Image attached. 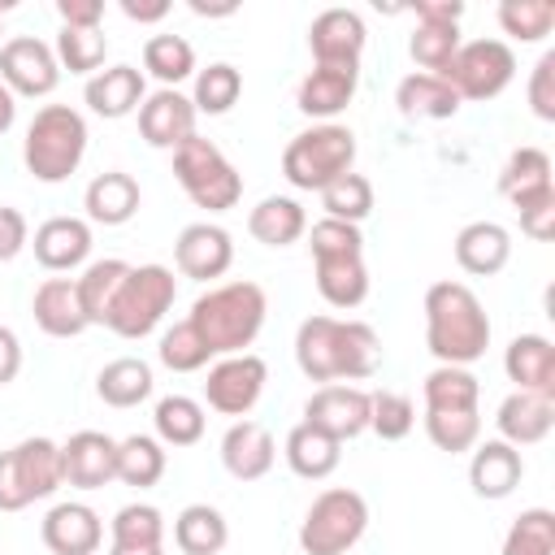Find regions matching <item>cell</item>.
Instances as JSON below:
<instances>
[{"label":"cell","mask_w":555,"mask_h":555,"mask_svg":"<svg viewBox=\"0 0 555 555\" xmlns=\"http://www.w3.org/2000/svg\"><path fill=\"white\" fill-rule=\"evenodd\" d=\"M295 364L308 382H364L382 364V338L369 321L308 317L295 330Z\"/></svg>","instance_id":"obj_1"},{"label":"cell","mask_w":555,"mask_h":555,"mask_svg":"<svg viewBox=\"0 0 555 555\" xmlns=\"http://www.w3.org/2000/svg\"><path fill=\"white\" fill-rule=\"evenodd\" d=\"M425 347L434 351L438 364H460V369L486 356L490 317L473 286L442 278L425 291Z\"/></svg>","instance_id":"obj_2"},{"label":"cell","mask_w":555,"mask_h":555,"mask_svg":"<svg viewBox=\"0 0 555 555\" xmlns=\"http://www.w3.org/2000/svg\"><path fill=\"white\" fill-rule=\"evenodd\" d=\"M269 317V295L260 282H217L208 286L195 304H191V325L199 330V338L208 343L212 356H238L256 343V334L264 330Z\"/></svg>","instance_id":"obj_3"},{"label":"cell","mask_w":555,"mask_h":555,"mask_svg":"<svg viewBox=\"0 0 555 555\" xmlns=\"http://www.w3.org/2000/svg\"><path fill=\"white\" fill-rule=\"evenodd\" d=\"M87 117L69 104H43L22 139V165L35 182H65L87 156Z\"/></svg>","instance_id":"obj_4"},{"label":"cell","mask_w":555,"mask_h":555,"mask_svg":"<svg viewBox=\"0 0 555 555\" xmlns=\"http://www.w3.org/2000/svg\"><path fill=\"white\" fill-rule=\"evenodd\" d=\"M356 169V134L338 121H317L299 130L282 152V173L295 191H325Z\"/></svg>","instance_id":"obj_5"},{"label":"cell","mask_w":555,"mask_h":555,"mask_svg":"<svg viewBox=\"0 0 555 555\" xmlns=\"http://www.w3.org/2000/svg\"><path fill=\"white\" fill-rule=\"evenodd\" d=\"M173 178L186 191V199L208 212H230L243 199V173L204 134H191L182 147H173Z\"/></svg>","instance_id":"obj_6"},{"label":"cell","mask_w":555,"mask_h":555,"mask_svg":"<svg viewBox=\"0 0 555 555\" xmlns=\"http://www.w3.org/2000/svg\"><path fill=\"white\" fill-rule=\"evenodd\" d=\"M369 529V503L351 486H330L312 499L299 520V551L304 555H347Z\"/></svg>","instance_id":"obj_7"},{"label":"cell","mask_w":555,"mask_h":555,"mask_svg":"<svg viewBox=\"0 0 555 555\" xmlns=\"http://www.w3.org/2000/svg\"><path fill=\"white\" fill-rule=\"evenodd\" d=\"M173 299H178L173 269H165V264H130L126 282H121V291H117V299L108 308L104 330H113L117 338H147L165 321Z\"/></svg>","instance_id":"obj_8"},{"label":"cell","mask_w":555,"mask_h":555,"mask_svg":"<svg viewBox=\"0 0 555 555\" xmlns=\"http://www.w3.org/2000/svg\"><path fill=\"white\" fill-rule=\"evenodd\" d=\"M65 486L61 473V442L52 438H22L17 447L0 451V512H22L35 499H48Z\"/></svg>","instance_id":"obj_9"},{"label":"cell","mask_w":555,"mask_h":555,"mask_svg":"<svg viewBox=\"0 0 555 555\" xmlns=\"http://www.w3.org/2000/svg\"><path fill=\"white\" fill-rule=\"evenodd\" d=\"M460 100H494L516 78V52L503 39H468L460 43L451 69L442 74Z\"/></svg>","instance_id":"obj_10"},{"label":"cell","mask_w":555,"mask_h":555,"mask_svg":"<svg viewBox=\"0 0 555 555\" xmlns=\"http://www.w3.org/2000/svg\"><path fill=\"white\" fill-rule=\"evenodd\" d=\"M264 382H269V364L260 356H251V351L217 356V364L208 369V382H204V399L221 416H247L260 403Z\"/></svg>","instance_id":"obj_11"},{"label":"cell","mask_w":555,"mask_h":555,"mask_svg":"<svg viewBox=\"0 0 555 555\" xmlns=\"http://www.w3.org/2000/svg\"><path fill=\"white\" fill-rule=\"evenodd\" d=\"M0 82L13 95H26V100L52 95L56 82H61V65H56L52 43H43L35 35H13L0 48Z\"/></svg>","instance_id":"obj_12"},{"label":"cell","mask_w":555,"mask_h":555,"mask_svg":"<svg viewBox=\"0 0 555 555\" xmlns=\"http://www.w3.org/2000/svg\"><path fill=\"white\" fill-rule=\"evenodd\" d=\"M304 421L321 434H330L334 442H351L369 429V390L347 386V382H330L317 386L304 403Z\"/></svg>","instance_id":"obj_13"},{"label":"cell","mask_w":555,"mask_h":555,"mask_svg":"<svg viewBox=\"0 0 555 555\" xmlns=\"http://www.w3.org/2000/svg\"><path fill=\"white\" fill-rule=\"evenodd\" d=\"M369 30L364 17L356 9H321L308 26V48L317 65H343V69H360Z\"/></svg>","instance_id":"obj_14"},{"label":"cell","mask_w":555,"mask_h":555,"mask_svg":"<svg viewBox=\"0 0 555 555\" xmlns=\"http://www.w3.org/2000/svg\"><path fill=\"white\" fill-rule=\"evenodd\" d=\"M173 264L182 278L195 282H212L234 264V238L225 225L217 221H191L182 225V234L173 238Z\"/></svg>","instance_id":"obj_15"},{"label":"cell","mask_w":555,"mask_h":555,"mask_svg":"<svg viewBox=\"0 0 555 555\" xmlns=\"http://www.w3.org/2000/svg\"><path fill=\"white\" fill-rule=\"evenodd\" d=\"M195 104L191 95H182L178 87H156L143 104H139V134L147 147L173 152L195 134Z\"/></svg>","instance_id":"obj_16"},{"label":"cell","mask_w":555,"mask_h":555,"mask_svg":"<svg viewBox=\"0 0 555 555\" xmlns=\"http://www.w3.org/2000/svg\"><path fill=\"white\" fill-rule=\"evenodd\" d=\"M61 473L74 490H100L117 481V438L100 429H78L61 442Z\"/></svg>","instance_id":"obj_17"},{"label":"cell","mask_w":555,"mask_h":555,"mask_svg":"<svg viewBox=\"0 0 555 555\" xmlns=\"http://www.w3.org/2000/svg\"><path fill=\"white\" fill-rule=\"evenodd\" d=\"M39 538L52 555H95L104 542V520L91 503H56L39 520Z\"/></svg>","instance_id":"obj_18"},{"label":"cell","mask_w":555,"mask_h":555,"mask_svg":"<svg viewBox=\"0 0 555 555\" xmlns=\"http://www.w3.org/2000/svg\"><path fill=\"white\" fill-rule=\"evenodd\" d=\"M520 477H525V455H520V447H512V442H503V438H486V442L473 447L468 486H473L477 499L499 503V499H507V494L520 486Z\"/></svg>","instance_id":"obj_19"},{"label":"cell","mask_w":555,"mask_h":555,"mask_svg":"<svg viewBox=\"0 0 555 555\" xmlns=\"http://www.w3.org/2000/svg\"><path fill=\"white\" fill-rule=\"evenodd\" d=\"M356 87H360V69H343V65H312L299 87H295V108L304 117H317V121H334L351 100H356Z\"/></svg>","instance_id":"obj_20"},{"label":"cell","mask_w":555,"mask_h":555,"mask_svg":"<svg viewBox=\"0 0 555 555\" xmlns=\"http://www.w3.org/2000/svg\"><path fill=\"white\" fill-rule=\"evenodd\" d=\"M30 247H35V260L48 273H69V269L87 264V256H91V221H82V217H48L35 230Z\"/></svg>","instance_id":"obj_21"},{"label":"cell","mask_w":555,"mask_h":555,"mask_svg":"<svg viewBox=\"0 0 555 555\" xmlns=\"http://www.w3.org/2000/svg\"><path fill=\"white\" fill-rule=\"evenodd\" d=\"M278 460V442L260 421H234L221 434V464L234 481H260Z\"/></svg>","instance_id":"obj_22"},{"label":"cell","mask_w":555,"mask_h":555,"mask_svg":"<svg viewBox=\"0 0 555 555\" xmlns=\"http://www.w3.org/2000/svg\"><path fill=\"white\" fill-rule=\"evenodd\" d=\"M82 100H87V108H91L95 117H108V121L130 117V113H139V104L147 100L143 69H134V65H108V69H100V74L87 78Z\"/></svg>","instance_id":"obj_23"},{"label":"cell","mask_w":555,"mask_h":555,"mask_svg":"<svg viewBox=\"0 0 555 555\" xmlns=\"http://www.w3.org/2000/svg\"><path fill=\"white\" fill-rule=\"evenodd\" d=\"M503 373L516 390L555 399V343L546 334H516L503 351Z\"/></svg>","instance_id":"obj_24"},{"label":"cell","mask_w":555,"mask_h":555,"mask_svg":"<svg viewBox=\"0 0 555 555\" xmlns=\"http://www.w3.org/2000/svg\"><path fill=\"white\" fill-rule=\"evenodd\" d=\"M455 264L473 278H494L512 260V234L499 221H468L455 234Z\"/></svg>","instance_id":"obj_25"},{"label":"cell","mask_w":555,"mask_h":555,"mask_svg":"<svg viewBox=\"0 0 555 555\" xmlns=\"http://www.w3.org/2000/svg\"><path fill=\"white\" fill-rule=\"evenodd\" d=\"M30 312H35V325L48 338H78L82 330H91L74 278H48V282H39L35 286V299H30Z\"/></svg>","instance_id":"obj_26"},{"label":"cell","mask_w":555,"mask_h":555,"mask_svg":"<svg viewBox=\"0 0 555 555\" xmlns=\"http://www.w3.org/2000/svg\"><path fill=\"white\" fill-rule=\"evenodd\" d=\"M139 204H143V191L126 169H104L82 191V208L91 225H126L139 212Z\"/></svg>","instance_id":"obj_27"},{"label":"cell","mask_w":555,"mask_h":555,"mask_svg":"<svg viewBox=\"0 0 555 555\" xmlns=\"http://www.w3.org/2000/svg\"><path fill=\"white\" fill-rule=\"evenodd\" d=\"M499 438L512 447H533L555 429V399L546 395H529V390H512L499 412H494Z\"/></svg>","instance_id":"obj_28"},{"label":"cell","mask_w":555,"mask_h":555,"mask_svg":"<svg viewBox=\"0 0 555 555\" xmlns=\"http://www.w3.org/2000/svg\"><path fill=\"white\" fill-rule=\"evenodd\" d=\"M395 104H399V113H403L408 121H447V117L460 113L464 100L455 95V87H451L447 78L412 69L408 78H399V87H395Z\"/></svg>","instance_id":"obj_29"},{"label":"cell","mask_w":555,"mask_h":555,"mask_svg":"<svg viewBox=\"0 0 555 555\" xmlns=\"http://www.w3.org/2000/svg\"><path fill=\"white\" fill-rule=\"evenodd\" d=\"M247 230L256 243L264 247H291L308 234V212L299 199L291 195H264L251 212H247Z\"/></svg>","instance_id":"obj_30"},{"label":"cell","mask_w":555,"mask_h":555,"mask_svg":"<svg viewBox=\"0 0 555 555\" xmlns=\"http://www.w3.org/2000/svg\"><path fill=\"white\" fill-rule=\"evenodd\" d=\"M317 269V291L330 308H360L369 299V264L364 256H325V260H312Z\"/></svg>","instance_id":"obj_31"},{"label":"cell","mask_w":555,"mask_h":555,"mask_svg":"<svg viewBox=\"0 0 555 555\" xmlns=\"http://www.w3.org/2000/svg\"><path fill=\"white\" fill-rule=\"evenodd\" d=\"M282 455H286V464H291L295 477H304V481H325V477L338 468V460H343V442H334L330 434H321V429H312L308 421H299V425L286 434Z\"/></svg>","instance_id":"obj_32"},{"label":"cell","mask_w":555,"mask_h":555,"mask_svg":"<svg viewBox=\"0 0 555 555\" xmlns=\"http://www.w3.org/2000/svg\"><path fill=\"white\" fill-rule=\"evenodd\" d=\"M230 542V520L212 503H186L173 516V546L182 555H221Z\"/></svg>","instance_id":"obj_33"},{"label":"cell","mask_w":555,"mask_h":555,"mask_svg":"<svg viewBox=\"0 0 555 555\" xmlns=\"http://www.w3.org/2000/svg\"><path fill=\"white\" fill-rule=\"evenodd\" d=\"M156 377H152V364L139 360V356H117L108 360L100 373H95V395L108 403V408H139L147 395H152Z\"/></svg>","instance_id":"obj_34"},{"label":"cell","mask_w":555,"mask_h":555,"mask_svg":"<svg viewBox=\"0 0 555 555\" xmlns=\"http://www.w3.org/2000/svg\"><path fill=\"white\" fill-rule=\"evenodd\" d=\"M551 156L542 152V147H516L507 160H503V169H499V195L516 208L520 199H529V195H538V191H551L555 182H551Z\"/></svg>","instance_id":"obj_35"},{"label":"cell","mask_w":555,"mask_h":555,"mask_svg":"<svg viewBox=\"0 0 555 555\" xmlns=\"http://www.w3.org/2000/svg\"><path fill=\"white\" fill-rule=\"evenodd\" d=\"M126 273H130L126 260L104 256V260H91V264L82 269V278H74L78 299H82V312H87V325H104V321H108V308H113V299H117Z\"/></svg>","instance_id":"obj_36"},{"label":"cell","mask_w":555,"mask_h":555,"mask_svg":"<svg viewBox=\"0 0 555 555\" xmlns=\"http://www.w3.org/2000/svg\"><path fill=\"white\" fill-rule=\"evenodd\" d=\"M152 425H156V442L160 447H195L204 438V403L191 399V395H165L156 399V412H152Z\"/></svg>","instance_id":"obj_37"},{"label":"cell","mask_w":555,"mask_h":555,"mask_svg":"<svg viewBox=\"0 0 555 555\" xmlns=\"http://www.w3.org/2000/svg\"><path fill=\"white\" fill-rule=\"evenodd\" d=\"M421 395H425V412H464L481 403V382L460 364H438L425 377Z\"/></svg>","instance_id":"obj_38"},{"label":"cell","mask_w":555,"mask_h":555,"mask_svg":"<svg viewBox=\"0 0 555 555\" xmlns=\"http://www.w3.org/2000/svg\"><path fill=\"white\" fill-rule=\"evenodd\" d=\"M165 464H169V455L152 434H130L117 442V481H126L134 490L156 486L165 477Z\"/></svg>","instance_id":"obj_39"},{"label":"cell","mask_w":555,"mask_h":555,"mask_svg":"<svg viewBox=\"0 0 555 555\" xmlns=\"http://www.w3.org/2000/svg\"><path fill=\"white\" fill-rule=\"evenodd\" d=\"M460 43L464 39H460V26L455 22H416V30L408 39V52L421 65V74H438L442 78L451 69Z\"/></svg>","instance_id":"obj_40"},{"label":"cell","mask_w":555,"mask_h":555,"mask_svg":"<svg viewBox=\"0 0 555 555\" xmlns=\"http://www.w3.org/2000/svg\"><path fill=\"white\" fill-rule=\"evenodd\" d=\"M238 95H243V74L230 61H212L208 69H195V87H191L195 113L221 117V113H230L238 104Z\"/></svg>","instance_id":"obj_41"},{"label":"cell","mask_w":555,"mask_h":555,"mask_svg":"<svg viewBox=\"0 0 555 555\" xmlns=\"http://www.w3.org/2000/svg\"><path fill=\"white\" fill-rule=\"evenodd\" d=\"M143 69L160 82V87H178L195 74V48L182 35H152L143 43Z\"/></svg>","instance_id":"obj_42"},{"label":"cell","mask_w":555,"mask_h":555,"mask_svg":"<svg viewBox=\"0 0 555 555\" xmlns=\"http://www.w3.org/2000/svg\"><path fill=\"white\" fill-rule=\"evenodd\" d=\"M113 546H165V516L152 503H126L108 520Z\"/></svg>","instance_id":"obj_43"},{"label":"cell","mask_w":555,"mask_h":555,"mask_svg":"<svg viewBox=\"0 0 555 555\" xmlns=\"http://www.w3.org/2000/svg\"><path fill=\"white\" fill-rule=\"evenodd\" d=\"M503 555H555V512L525 507L503 533Z\"/></svg>","instance_id":"obj_44"},{"label":"cell","mask_w":555,"mask_h":555,"mask_svg":"<svg viewBox=\"0 0 555 555\" xmlns=\"http://www.w3.org/2000/svg\"><path fill=\"white\" fill-rule=\"evenodd\" d=\"M156 360H160L169 373H199V369L212 360V351H208V343L199 338V330H195L191 321H173V325L160 334V343H156Z\"/></svg>","instance_id":"obj_45"},{"label":"cell","mask_w":555,"mask_h":555,"mask_svg":"<svg viewBox=\"0 0 555 555\" xmlns=\"http://www.w3.org/2000/svg\"><path fill=\"white\" fill-rule=\"evenodd\" d=\"M52 52H56V65H61V69H69V74H87V78H91V74H100V65H104V56H108V39H104L100 30H74V26H61Z\"/></svg>","instance_id":"obj_46"},{"label":"cell","mask_w":555,"mask_h":555,"mask_svg":"<svg viewBox=\"0 0 555 555\" xmlns=\"http://www.w3.org/2000/svg\"><path fill=\"white\" fill-rule=\"evenodd\" d=\"M425 434L438 451L460 455L473 451L481 438V408H464V412H425Z\"/></svg>","instance_id":"obj_47"},{"label":"cell","mask_w":555,"mask_h":555,"mask_svg":"<svg viewBox=\"0 0 555 555\" xmlns=\"http://www.w3.org/2000/svg\"><path fill=\"white\" fill-rule=\"evenodd\" d=\"M494 17H499L503 35H512L520 43H538L555 26V4L551 0H503L494 9Z\"/></svg>","instance_id":"obj_48"},{"label":"cell","mask_w":555,"mask_h":555,"mask_svg":"<svg viewBox=\"0 0 555 555\" xmlns=\"http://www.w3.org/2000/svg\"><path fill=\"white\" fill-rule=\"evenodd\" d=\"M321 208H325V217H334V221L360 225V221L373 212V182L351 169V173H343L338 182H330V186L321 191Z\"/></svg>","instance_id":"obj_49"},{"label":"cell","mask_w":555,"mask_h":555,"mask_svg":"<svg viewBox=\"0 0 555 555\" xmlns=\"http://www.w3.org/2000/svg\"><path fill=\"white\" fill-rule=\"evenodd\" d=\"M416 425V403L399 390H373L369 395V429L382 438V442H399L408 438Z\"/></svg>","instance_id":"obj_50"},{"label":"cell","mask_w":555,"mask_h":555,"mask_svg":"<svg viewBox=\"0 0 555 555\" xmlns=\"http://www.w3.org/2000/svg\"><path fill=\"white\" fill-rule=\"evenodd\" d=\"M308 251H312V260H325V256H364V234L351 221L321 217L308 230Z\"/></svg>","instance_id":"obj_51"},{"label":"cell","mask_w":555,"mask_h":555,"mask_svg":"<svg viewBox=\"0 0 555 555\" xmlns=\"http://www.w3.org/2000/svg\"><path fill=\"white\" fill-rule=\"evenodd\" d=\"M516 212H520V234H529L533 243H546L555 234V186L520 199Z\"/></svg>","instance_id":"obj_52"},{"label":"cell","mask_w":555,"mask_h":555,"mask_svg":"<svg viewBox=\"0 0 555 555\" xmlns=\"http://www.w3.org/2000/svg\"><path fill=\"white\" fill-rule=\"evenodd\" d=\"M529 108L538 121H555V52H542L529 74Z\"/></svg>","instance_id":"obj_53"},{"label":"cell","mask_w":555,"mask_h":555,"mask_svg":"<svg viewBox=\"0 0 555 555\" xmlns=\"http://www.w3.org/2000/svg\"><path fill=\"white\" fill-rule=\"evenodd\" d=\"M26 243H30V225H26V217H22L13 204H0V264L17 260V256L26 251Z\"/></svg>","instance_id":"obj_54"},{"label":"cell","mask_w":555,"mask_h":555,"mask_svg":"<svg viewBox=\"0 0 555 555\" xmlns=\"http://www.w3.org/2000/svg\"><path fill=\"white\" fill-rule=\"evenodd\" d=\"M56 17L61 26H74V30H100L104 0H56Z\"/></svg>","instance_id":"obj_55"},{"label":"cell","mask_w":555,"mask_h":555,"mask_svg":"<svg viewBox=\"0 0 555 555\" xmlns=\"http://www.w3.org/2000/svg\"><path fill=\"white\" fill-rule=\"evenodd\" d=\"M17 373H22V338L9 325H0V386H9Z\"/></svg>","instance_id":"obj_56"},{"label":"cell","mask_w":555,"mask_h":555,"mask_svg":"<svg viewBox=\"0 0 555 555\" xmlns=\"http://www.w3.org/2000/svg\"><path fill=\"white\" fill-rule=\"evenodd\" d=\"M416 22H455L464 17V0H416Z\"/></svg>","instance_id":"obj_57"},{"label":"cell","mask_w":555,"mask_h":555,"mask_svg":"<svg viewBox=\"0 0 555 555\" xmlns=\"http://www.w3.org/2000/svg\"><path fill=\"white\" fill-rule=\"evenodd\" d=\"M117 9L130 17V22H160V17H169V0H117Z\"/></svg>","instance_id":"obj_58"},{"label":"cell","mask_w":555,"mask_h":555,"mask_svg":"<svg viewBox=\"0 0 555 555\" xmlns=\"http://www.w3.org/2000/svg\"><path fill=\"white\" fill-rule=\"evenodd\" d=\"M13 121H17V95L0 82V134H9V130H13Z\"/></svg>","instance_id":"obj_59"},{"label":"cell","mask_w":555,"mask_h":555,"mask_svg":"<svg viewBox=\"0 0 555 555\" xmlns=\"http://www.w3.org/2000/svg\"><path fill=\"white\" fill-rule=\"evenodd\" d=\"M186 9H191L195 17H230V13H238V4H234V0H225V4H204V0H186Z\"/></svg>","instance_id":"obj_60"},{"label":"cell","mask_w":555,"mask_h":555,"mask_svg":"<svg viewBox=\"0 0 555 555\" xmlns=\"http://www.w3.org/2000/svg\"><path fill=\"white\" fill-rule=\"evenodd\" d=\"M108 555H165V546H113L108 542Z\"/></svg>","instance_id":"obj_61"},{"label":"cell","mask_w":555,"mask_h":555,"mask_svg":"<svg viewBox=\"0 0 555 555\" xmlns=\"http://www.w3.org/2000/svg\"><path fill=\"white\" fill-rule=\"evenodd\" d=\"M0 26H4V4H0Z\"/></svg>","instance_id":"obj_62"}]
</instances>
